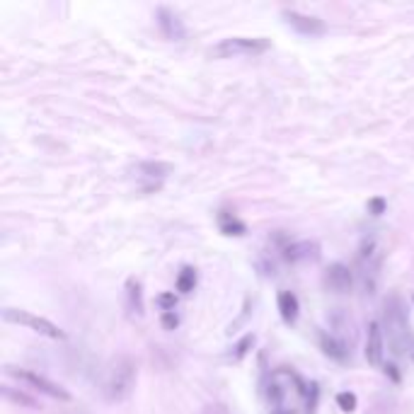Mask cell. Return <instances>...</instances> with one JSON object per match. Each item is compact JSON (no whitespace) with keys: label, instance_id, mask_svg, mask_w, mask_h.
<instances>
[{"label":"cell","instance_id":"obj_1","mask_svg":"<svg viewBox=\"0 0 414 414\" xmlns=\"http://www.w3.org/2000/svg\"><path fill=\"white\" fill-rule=\"evenodd\" d=\"M136 388V361L131 356H117L107 368L102 392L109 402H124Z\"/></svg>","mask_w":414,"mask_h":414},{"label":"cell","instance_id":"obj_2","mask_svg":"<svg viewBox=\"0 0 414 414\" xmlns=\"http://www.w3.org/2000/svg\"><path fill=\"white\" fill-rule=\"evenodd\" d=\"M385 330H388V339L395 347V354H402L405 349V339L410 335V323H407L405 303L400 296H390L385 301Z\"/></svg>","mask_w":414,"mask_h":414},{"label":"cell","instance_id":"obj_3","mask_svg":"<svg viewBox=\"0 0 414 414\" xmlns=\"http://www.w3.org/2000/svg\"><path fill=\"white\" fill-rule=\"evenodd\" d=\"M3 320H5V323H13V325L30 327L32 332H39V335L48 337V339H63V337H65V332H63L58 325L48 323L46 318H39V315L27 313V310L5 308V310H3Z\"/></svg>","mask_w":414,"mask_h":414},{"label":"cell","instance_id":"obj_4","mask_svg":"<svg viewBox=\"0 0 414 414\" xmlns=\"http://www.w3.org/2000/svg\"><path fill=\"white\" fill-rule=\"evenodd\" d=\"M269 48L266 39H250V37H231L223 39L218 46L211 48L214 58H231V56H254V53H264Z\"/></svg>","mask_w":414,"mask_h":414},{"label":"cell","instance_id":"obj_5","mask_svg":"<svg viewBox=\"0 0 414 414\" xmlns=\"http://www.w3.org/2000/svg\"><path fill=\"white\" fill-rule=\"evenodd\" d=\"M8 373L13 375V378H18V380H25L27 385H32V388L44 392V395L53 397V400H61V402H68L70 400V392L68 390L61 388L58 383H53V380H48V378H44V375L34 373V370L8 366Z\"/></svg>","mask_w":414,"mask_h":414},{"label":"cell","instance_id":"obj_6","mask_svg":"<svg viewBox=\"0 0 414 414\" xmlns=\"http://www.w3.org/2000/svg\"><path fill=\"white\" fill-rule=\"evenodd\" d=\"M283 20L305 37H315V34H323L325 32L323 20L310 18V15H301V13H296V10H283Z\"/></svg>","mask_w":414,"mask_h":414},{"label":"cell","instance_id":"obj_7","mask_svg":"<svg viewBox=\"0 0 414 414\" xmlns=\"http://www.w3.org/2000/svg\"><path fill=\"white\" fill-rule=\"evenodd\" d=\"M325 283L335 293H347L354 283L351 269H349L347 264H339V261H337V264H330L327 266V274H325Z\"/></svg>","mask_w":414,"mask_h":414},{"label":"cell","instance_id":"obj_8","mask_svg":"<svg viewBox=\"0 0 414 414\" xmlns=\"http://www.w3.org/2000/svg\"><path fill=\"white\" fill-rule=\"evenodd\" d=\"M383 330H380L378 323H370L368 325V337H366V361L370 366H380L383 363Z\"/></svg>","mask_w":414,"mask_h":414},{"label":"cell","instance_id":"obj_9","mask_svg":"<svg viewBox=\"0 0 414 414\" xmlns=\"http://www.w3.org/2000/svg\"><path fill=\"white\" fill-rule=\"evenodd\" d=\"M157 22H160V30H162V34L167 37V39H172V41H179L184 37V27H182V22H179V18L174 13H170L167 8H160L157 10Z\"/></svg>","mask_w":414,"mask_h":414},{"label":"cell","instance_id":"obj_10","mask_svg":"<svg viewBox=\"0 0 414 414\" xmlns=\"http://www.w3.org/2000/svg\"><path fill=\"white\" fill-rule=\"evenodd\" d=\"M283 257L286 261H303V259H313L318 257V245L315 242H291L283 250Z\"/></svg>","mask_w":414,"mask_h":414},{"label":"cell","instance_id":"obj_11","mask_svg":"<svg viewBox=\"0 0 414 414\" xmlns=\"http://www.w3.org/2000/svg\"><path fill=\"white\" fill-rule=\"evenodd\" d=\"M279 313L286 325H293L298 318V298L291 291H281L279 293Z\"/></svg>","mask_w":414,"mask_h":414},{"label":"cell","instance_id":"obj_12","mask_svg":"<svg viewBox=\"0 0 414 414\" xmlns=\"http://www.w3.org/2000/svg\"><path fill=\"white\" fill-rule=\"evenodd\" d=\"M323 351L327 354L330 358H337V361H344L347 358V347H344V342H339V339H335V337H327L323 335Z\"/></svg>","mask_w":414,"mask_h":414},{"label":"cell","instance_id":"obj_13","mask_svg":"<svg viewBox=\"0 0 414 414\" xmlns=\"http://www.w3.org/2000/svg\"><path fill=\"white\" fill-rule=\"evenodd\" d=\"M221 233H226V235H245V223L238 221L233 214H226V211H223L221 214Z\"/></svg>","mask_w":414,"mask_h":414},{"label":"cell","instance_id":"obj_14","mask_svg":"<svg viewBox=\"0 0 414 414\" xmlns=\"http://www.w3.org/2000/svg\"><path fill=\"white\" fill-rule=\"evenodd\" d=\"M136 170L145 174V177H165V174L172 172V165L170 162H141Z\"/></svg>","mask_w":414,"mask_h":414},{"label":"cell","instance_id":"obj_15","mask_svg":"<svg viewBox=\"0 0 414 414\" xmlns=\"http://www.w3.org/2000/svg\"><path fill=\"white\" fill-rule=\"evenodd\" d=\"M194 286H196V271L192 269V266H184L177 276V291L189 293V291H194Z\"/></svg>","mask_w":414,"mask_h":414},{"label":"cell","instance_id":"obj_16","mask_svg":"<svg viewBox=\"0 0 414 414\" xmlns=\"http://www.w3.org/2000/svg\"><path fill=\"white\" fill-rule=\"evenodd\" d=\"M3 395L8 397L10 402H15V405H25V407H32V410H34V407H37V402L32 400L30 395H25V392L13 390V388H10V385H3Z\"/></svg>","mask_w":414,"mask_h":414},{"label":"cell","instance_id":"obj_17","mask_svg":"<svg viewBox=\"0 0 414 414\" xmlns=\"http://www.w3.org/2000/svg\"><path fill=\"white\" fill-rule=\"evenodd\" d=\"M127 291H129V298H131V308L136 310V313H143V301H141V283L136 279H129L127 283Z\"/></svg>","mask_w":414,"mask_h":414},{"label":"cell","instance_id":"obj_18","mask_svg":"<svg viewBox=\"0 0 414 414\" xmlns=\"http://www.w3.org/2000/svg\"><path fill=\"white\" fill-rule=\"evenodd\" d=\"M252 344H254V335H245L242 339H240L238 344H235V351L231 354V358H235V361H240V358H242L245 354H247L250 349H252Z\"/></svg>","mask_w":414,"mask_h":414},{"label":"cell","instance_id":"obj_19","mask_svg":"<svg viewBox=\"0 0 414 414\" xmlns=\"http://www.w3.org/2000/svg\"><path fill=\"white\" fill-rule=\"evenodd\" d=\"M337 405L342 407V412H354L356 410V395L354 392H339L337 395Z\"/></svg>","mask_w":414,"mask_h":414},{"label":"cell","instance_id":"obj_20","mask_svg":"<svg viewBox=\"0 0 414 414\" xmlns=\"http://www.w3.org/2000/svg\"><path fill=\"white\" fill-rule=\"evenodd\" d=\"M157 305H160L165 313H172L174 305H177V298H174V293H162V296H157Z\"/></svg>","mask_w":414,"mask_h":414},{"label":"cell","instance_id":"obj_21","mask_svg":"<svg viewBox=\"0 0 414 414\" xmlns=\"http://www.w3.org/2000/svg\"><path fill=\"white\" fill-rule=\"evenodd\" d=\"M368 211L373 216H380L385 211V199H380V196H375V199L368 201Z\"/></svg>","mask_w":414,"mask_h":414},{"label":"cell","instance_id":"obj_22","mask_svg":"<svg viewBox=\"0 0 414 414\" xmlns=\"http://www.w3.org/2000/svg\"><path fill=\"white\" fill-rule=\"evenodd\" d=\"M160 323H162L165 330H174V327L179 325V320H177V315H174V310H172V313H162Z\"/></svg>","mask_w":414,"mask_h":414},{"label":"cell","instance_id":"obj_23","mask_svg":"<svg viewBox=\"0 0 414 414\" xmlns=\"http://www.w3.org/2000/svg\"><path fill=\"white\" fill-rule=\"evenodd\" d=\"M269 400L274 402V405H279V402H281V390H279V385H269Z\"/></svg>","mask_w":414,"mask_h":414},{"label":"cell","instance_id":"obj_24","mask_svg":"<svg viewBox=\"0 0 414 414\" xmlns=\"http://www.w3.org/2000/svg\"><path fill=\"white\" fill-rule=\"evenodd\" d=\"M274 414H291V412H283V410H279V407H276V412Z\"/></svg>","mask_w":414,"mask_h":414}]
</instances>
